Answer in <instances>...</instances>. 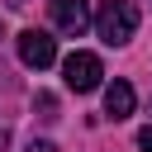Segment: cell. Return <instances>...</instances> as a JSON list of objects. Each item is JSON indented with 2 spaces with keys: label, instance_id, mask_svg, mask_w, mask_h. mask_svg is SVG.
Wrapping results in <instances>:
<instances>
[{
  "label": "cell",
  "instance_id": "8992f818",
  "mask_svg": "<svg viewBox=\"0 0 152 152\" xmlns=\"http://www.w3.org/2000/svg\"><path fill=\"white\" fill-rule=\"evenodd\" d=\"M33 109H43V119H57V100H52V95H38Z\"/></svg>",
  "mask_w": 152,
  "mask_h": 152
},
{
  "label": "cell",
  "instance_id": "5b68a950",
  "mask_svg": "<svg viewBox=\"0 0 152 152\" xmlns=\"http://www.w3.org/2000/svg\"><path fill=\"white\" fill-rule=\"evenodd\" d=\"M133 104H138V100H133V86H128V81H109V86H104V114H109V119H128Z\"/></svg>",
  "mask_w": 152,
  "mask_h": 152
},
{
  "label": "cell",
  "instance_id": "7a4b0ae2",
  "mask_svg": "<svg viewBox=\"0 0 152 152\" xmlns=\"http://www.w3.org/2000/svg\"><path fill=\"white\" fill-rule=\"evenodd\" d=\"M14 52H19V62H24L28 71H43V66L57 62V38L43 33V28H24V33L14 38Z\"/></svg>",
  "mask_w": 152,
  "mask_h": 152
},
{
  "label": "cell",
  "instance_id": "ba28073f",
  "mask_svg": "<svg viewBox=\"0 0 152 152\" xmlns=\"http://www.w3.org/2000/svg\"><path fill=\"white\" fill-rule=\"evenodd\" d=\"M138 147H142V152H152V124H147V128L138 133Z\"/></svg>",
  "mask_w": 152,
  "mask_h": 152
},
{
  "label": "cell",
  "instance_id": "3957f363",
  "mask_svg": "<svg viewBox=\"0 0 152 152\" xmlns=\"http://www.w3.org/2000/svg\"><path fill=\"white\" fill-rule=\"evenodd\" d=\"M62 76H66V86H71L76 95H86V90H100L104 66H100V57H95V52H71V57L62 62Z\"/></svg>",
  "mask_w": 152,
  "mask_h": 152
},
{
  "label": "cell",
  "instance_id": "6da1fadb",
  "mask_svg": "<svg viewBox=\"0 0 152 152\" xmlns=\"http://www.w3.org/2000/svg\"><path fill=\"white\" fill-rule=\"evenodd\" d=\"M95 33H100L109 48H124V43L138 33V5H133V0H100V10H95Z\"/></svg>",
  "mask_w": 152,
  "mask_h": 152
},
{
  "label": "cell",
  "instance_id": "9c48e42d",
  "mask_svg": "<svg viewBox=\"0 0 152 152\" xmlns=\"http://www.w3.org/2000/svg\"><path fill=\"white\" fill-rule=\"evenodd\" d=\"M5 147H10V128L0 124V152H5Z\"/></svg>",
  "mask_w": 152,
  "mask_h": 152
},
{
  "label": "cell",
  "instance_id": "277c9868",
  "mask_svg": "<svg viewBox=\"0 0 152 152\" xmlns=\"http://www.w3.org/2000/svg\"><path fill=\"white\" fill-rule=\"evenodd\" d=\"M52 24H57L62 33L81 38V33L95 24V14H90V0H52Z\"/></svg>",
  "mask_w": 152,
  "mask_h": 152
},
{
  "label": "cell",
  "instance_id": "52a82bcc",
  "mask_svg": "<svg viewBox=\"0 0 152 152\" xmlns=\"http://www.w3.org/2000/svg\"><path fill=\"white\" fill-rule=\"evenodd\" d=\"M24 152H57V147H52V142H48V138H33V142H28V147H24Z\"/></svg>",
  "mask_w": 152,
  "mask_h": 152
}]
</instances>
